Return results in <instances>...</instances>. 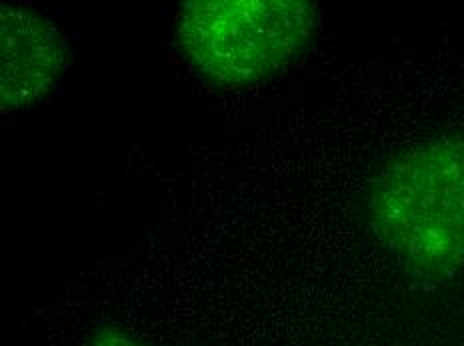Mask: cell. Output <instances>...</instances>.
Instances as JSON below:
<instances>
[{
    "label": "cell",
    "mask_w": 464,
    "mask_h": 346,
    "mask_svg": "<svg viewBox=\"0 0 464 346\" xmlns=\"http://www.w3.org/2000/svg\"><path fill=\"white\" fill-rule=\"evenodd\" d=\"M374 238L406 271L442 281L464 266V137L444 134L396 152L364 203Z\"/></svg>",
    "instance_id": "cell-1"
},
{
    "label": "cell",
    "mask_w": 464,
    "mask_h": 346,
    "mask_svg": "<svg viewBox=\"0 0 464 346\" xmlns=\"http://www.w3.org/2000/svg\"><path fill=\"white\" fill-rule=\"evenodd\" d=\"M316 24L311 0H190L174 33L202 79L243 89L288 71L311 46Z\"/></svg>",
    "instance_id": "cell-2"
},
{
    "label": "cell",
    "mask_w": 464,
    "mask_h": 346,
    "mask_svg": "<svg viewBox=\"0 0 464 346\" xmlns=\"http://www.w3.org/2000/svg\"><path fill=\"white\" fill-rule=\"evenodd\" d=\"M0 109L33 107L61 79L69 48L58 26L31 6L0 8Z\"/></svg>",
    "instance_id": "cell-3"
},
{
    "label": "cell",
    "mask_w": 464,
    "mask_h": 346,
    "mask_svg": "<svg viewBox=\"0 0 464 346\" xmlns=\"http://www.w3.org/2000/svg\"><path fill=\"white\" fill-rule=\"evenodd\" d=\"M84 346H149L144 344L142 341H139L137 336H132L130 332H127L121 326H101V329H96L89 342Z\"/></svg>",
    "instance_id": "cell-4"
}]
</instances>
